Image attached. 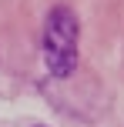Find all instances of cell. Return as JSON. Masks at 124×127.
<instances>
[{
    "instance_id": "1",
    "label": "cell",
    "mask_w": 124,
    "mask_h": 127,
    "mask_svg": "<svg viewBox=\"0 0 124 127\" xmlns=\"http://www.w3.org/2000/svg\"><path fill=\"white\" fill-rule=\"evenodd\" d=\"M77 40H81V24L74 10L54 7L47 13L44 27V60L54 77H71L77 67Z\"/></svg>"
}]
</instances>
